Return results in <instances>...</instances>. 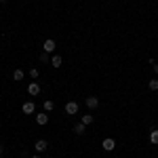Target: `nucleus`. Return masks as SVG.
<instances>
[{"label": "nucleus", "instance_id": "obj_1", "mask_svg": "<svg viewBox=\"0 0 158 158\" xmlns=\"http://www.w3.org/2000/svg\"><path fill=\"white\" fill-rule=\"evenodd\" d=\"M101 148H103V150H106V152H112V150H114V148H116V141H114V139H112V137H106V139H103V141H101Z\"/></svg>", "mask_w": 158, "mask_h": 158}, {"label": "nucleus", "instance_id": "obj_2", "mask_svg": "<svg viewBox=\"0 0 158 158\" xmlns=\"http://www.w3.org/2000/svg\"><path fill=\"white\" fill-rule=\"evenodd\" d=\"M47 148H49V141H47V139H38L36 143H34V150H36L38 154H42Z\"/></svg>", "mask_w": 158, "mask_h": 158}, {"label": "nucleus", "instance_id": "obj_3", "mask_svg": "<svg viewBox=\"0 0 158 158\" xmlns=\"http://www.w3.org/2000/svg\"><path fill=\"white\" fill-rule=\"evenodd\" d=\"M55 47H57V44H55V40H53V38H47V40H44V44H42V51H44V53H53Z\"/></svg>", "mask_w": 158, "mask_h": 158}, {"label": "nucleus", "instance_id": "obj_4", "mask_svg": "<svg viewBox=\"0 0 158 158\" xmlns=\"http://www.w3.org/2000/svg\"><path fill=\"white\" fill-rule=\"evenodd\" d=\"M27 93H30L32 97H34V95H40V85H38V82H30V85H27Z\"/></svg>", "mask_w": 158, "mask_h": 158}, {"label": "nucleus", "instance_id": "obj_5", "mask_svg": "<svg viewBox=\"0 0 158 158\" xmlns=\"http://www.w3.org/2000/svg\"><path fill=\"white\" fill-rule=\"evenodd\" d=\"M65 114H78V103L76 101H68L65 103Z\"/></svg>", "mask_w": 158, "mask_h": 158}, {"label": "nucleus", "instance_id": "obj_6", "mask_svg": "<svg viewBox=\"0 0 158 158\" xmlns=\"http://www.w3.org/2000/svg\"><path fill=\"white\" fill-rule=\"evenodd\" d=\"M85 103H86V108H89V110L99 108V99H97V97H86V99H85Z\"/></svg>", "mask_w": 158, "mask_h": 158}, {"label": "nucleus", "instance_id": "obj_7", "mask_svg": "<svg viewBox=\"0 0 158 158\" xmlns=\"http://www.w3.org/2000/svg\"><path fill=\"white\" fill-rule=\"evenodd\" d=\"M36 122L40 127H44V124L49 122V114H36Z\"/></svg>", "mask_w": 158, "mask_h": 158}, {"label": "nucleus", "instance_id": "obj_8", "mask_svg": "<svg viewBox=\"0 0 158 158\" xmlns=\"http://www.w3.org/2000/svg\"><path fill=\"white\" fill-rule=\"evenodd\" d=\"M34 110H36V106L32 101H25L23 103V114H34Z\"/></svg>", "mask_w": 158, "mask_h": 158}, {"label": "nucleus", "instance_id": "obj_9", "mask_svg": "<svg viewBox=\"0 0 158 158\" xmlns=\"http://www.w3.org/2000/svg\"><path fill=\"white\" fill-rule=\"evenodd\" d=\"M61 63H63L61 55H53V57H51V65H53V68H61Z\"/></svg>", "mask_w": 158, "mask_h": 158}, {"label": "nucleus", "instance_id": "obj_10", "mask_svg": "<svg viewBox=\"0 0 158 158\" xmlns=\"http://www.w3.org/2000/svg\"><path fill=\"white\" fill-rule=\"evenodd\" d=\"M85 131H86V127L82 124V122H78V124L74 127V133H76V135H85Z\"/></svg>", "mask_w": 158, "mask_h": 158}, {"label": "nucleus", "instance_id": "obj_11", "mask_svg": "<svg viewBox=\"0 0 158 158\" xmlns=\"http://www.w3.org/2000/svg\"><path fill=\"white\" fill-rule=\"evenodd\" d=\"M82 124H85V127H89V124H93V114H85V116H82Z\"/></svg>", "mask_w": 158, "mask_h": 158}, {"label": "nucleus", "instance_id": "obj_12", "mask_svg": "<svg viewBox=\"0 0 158 158\" xmlns=\"http://www.w3.org/2000/svg\"><path fill=\"white\" fill-rule=\"evenodd\" d=\"M150 141H152L154 146H158V129H152V133H150Z\"/></svg>", "mask_w": 158, "mask_h": 158}, {"label": "nucleus", "instance_id": "obj_13", "mask_svg": "<svg viewBox=\"0 0 158 158\" xmlns=\"http://www.w3.org/2000/svg\"><path fill=\"white\" fill-rule=\"evenodd\" d=\"M13 80H23V70H15L13 72Z\"/></svg>", "mask_w": 158, "mask_h": 158}, {"label": "nucleus", "instance_id": "obj_14", "mask_svg": "<svg viewBox=\"0 0 158 158\" xmlns=\"http://www.w3.org/2000/svg\"><path fill=\"white\" fill-rule=\"evenodd\" d=\"M148 86H150V91H158V78L150 80V82H148Z\"/></svg>", "mask_w": 158, "mask_h": 158}, {"label": "nucleus", "instance_id": "obj_15", "mask_svg": "<svg viewBox=\"0 0 158 158\" xmlns=\"http://www.w3.org/2000/svg\"><path fill=\"white\" fill-rule=\"evenodd\" d=\"M53 108H55V103H53V101H44V112H53Z\"/></svg>", "mask_w": 158, "mask_h": 158}, {"label": "nucleus", "instance_id": "obj_16", "mask_svg": "<svg viewBox=\"0 0 158 158\" xmlns=\"http://www.w3.org/2000/svg\"><path fill=\"white\" fill-rule=\"evenodd\" d=\"M40 61H42V63H49V61H51L49 53H40Z\"/></svg>", "mask_w": 158, "mask_h": 158}, {"label": "nucleus", "instance_id": "obj_17", "mask_svg": "<svg viewBox=\"0 0 158 158\" xmlns=\"http://www.w3.org/2000/svg\"><path fill=\"white\" fill-rule=\"evenodd\" d=\"M30 78H34V80L38 78V70H36V68H32V70H30Z\"/></svg>", "mask_w": 158, "mask_h": 158}, {"label": "nucleus", "instance_id": "obj_18", "mask_svg": "<svg viewBox=\"0 0 158 158\" xmlns=\"http://www.w3.org/2000/svg\"><path fill=\"white\" fill-rule=\"evenodd\" d=\"M152 68H154V72H156V76H158V63H154Z\"/></svg>", "mask_w": 158, "mask_h": 158}, {"label": "nucleus", "instance_id": "obj_19", "mask_svg": "<svg viewBox=\"0 0 158 158\" xmlns=\"http://www.w3.org/2000/svg\"><path fill=\"white\" fill-rule=\"evenodd\" d=\"M2 154H4V148H2V143H0V156H2Z\"/></svg>", "mask_w": 158, "mask_h": 158}, {"label": "nucleus", "instance_id": "obj_20", "mask_svg": "<svg viewBox=\"0 0 158 158\" xmlns=\"http://www.w3.org/2000/svg\"><path fill=\"white\" fill-rule=\"evenodd\" d=\"M32 158H40V156H32Z\"/></svg>", "mask_w": 158, "mask_h": 158}, {"label": "nucleus", "instance_id": "obj_21", "mask_svg": "<svg viewBox=\"0 0 158 158\" xmlns=\"http://www.w3.org/2000/svg\"><path fill=\"white\" fill-rule=\"evenodd\" d=\"M2 2H4V0H0V4H2Z\"/></svg>", "mask_w": 158, "mask_h": 158}]
</instances>
